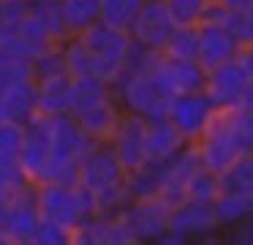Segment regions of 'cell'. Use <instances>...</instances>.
I'll use <instances>...</instances> for the list:
<instances>
[{"instance_id":"obj_1","label":"cell","mask_w":253,"mask_h":245,"mask_svg":"<svg viewBox=\"0 0 253 245\" xmlns=\"http://www.w3.org/2000/svg\"><path fill=\"white\" fill-rule=\"evenodd\" d=\"M193 147L202 158V166L218 177L229 172L242 155L253 152V114L248 103L240 109H220Z\"/></svg>"},{"instance_id":"obj_2","label":"cell","mask_w":253,"mask_h":245,"mask_svg":"<svg viewBox=\"0 0 253 245\" xmlns=\"http://www.w3.org/2000/svg\"><path fill=\"white\" fill-rule=\"evenodd\" d=\"M46 125H49V172L44 183H77L79 163L95 142L84 136L71 114L46 117Z\"/></svg>"},{"instance_id":"obj_3","label":"cell","mask_w":253,"mask_h":245,"mask_svg":"<svg viewBox=\"0 0 253 245\" xmlns=\"http://www.w3.org/2000/svg\"><path fill=\"white\" fill-rule=\"evenodd\" d=\"M36 204H39L41 221L57 223L68 232L95 218L93 199L77 183H39L36 185Z\"/></svg>"},{"instance_id":"obj_4","label":"cell","mask_w":253,"mask_h":245,"mask_svg":"<svg viewBox=\"0 0 253 245\" xmlns=\"http://www.w3.org/2000/svg\"><path fill=\"white\" fill-rule=\"evenodd\" d=\"M112 87H115V98L120 101L123 112L128 114H139L144 120H164L166 112H169L171 96L161 85L155 71L120 76Z\"/></svg>"},{"instance_id":"obj_5","label":"cell","mask_w":253,"mask_h":245,"mask_svg":"<svg viewBox=\"0 0 253 245\" xmlns=\"http://www.w3.org/2000/svg\"><path fill=\"white\" fill-rule=\"evenodd\" d=\"M77 38L87 47V52L93 54L95 74L106 82H115L117 76H120L123 65H126L128 52H131V44H133L131 33L109 27L106 22H95L93 27L79 33Z\"/></svg>"},{"instance_id":"obj_6","label":"cell","mask_w":253,"mask_h":245,"mask_svg":"<svg viewBox=\"0 0 253 245\" xmlns=\"http://www.w3.org/2000/svg\"><path fill=\"white\" fill-rule=\"evenodd\" d=\"M215 114H218V109L210 101V96L204 90H196V93H182V96L171 98L166 120L185 136L188 145H196L204 136V131L212 125Z\"/></svg>"},{"instance_id":"obj_7","label":"cell","mask_w":253,"mask_h":245,"mask_svg":"<svg viewBox=\"0 0 253 245\" xmlns=\"http://www.w3.org/2000/svg\"><path fill=\"white\" fill-rule=\"evenodd\" d=\"M128 177V172L123 169V163L117 161V155L112 152L109 145H93L90 152L82 158L77 172V185L82 191H87L90 196H98L109 188L123 185Z\"/></svg>"},{"instance_id":"obj_8","label":"cell","mask_w":253,"mask_h":245,"mask_svg":"<svg viewBox=\"0 0 253 245\" xmlns=\"http://www.w3.org/2000/svg\"><path fill=\"white\" fill-rule=\"evenodd\" d=\"M123 223L136 234L142 245L155 243L164 234L171 232V204L158 199H133L126 210L120 212Z\"/></svg>"},{"instance_id":"obj_9","label":"cell","mask_w":253,"mask_h":245,"mask_svg":"<svg viewBox=\"0 0 253 245\" xmlns=\"http://www.w3.org/2000/svg\"><path fill=\"white\" fill-rule=\"evenodd\" d=\"M204 93L210 96V101L215 103V109H240L251 101L253 87L245 79L242 68L237 65V60L220 65V68L207 71V82H204Z\"/></svg>"},{"instance_id":"obj_10","label":"cell","mask_w":253,"mask_h":245,"mask_svg":"<svg viewBox=\"0 0 253 245\" xmlns=\"http://www.w3.org/2000/svg\"><path fill=\"white\" fill-rule=\"evenodd\" d=\"M17 163L30 183L39 185L46 180V172H49V125H46V117L36 114L25 125V142Z\"/></svg>"},{"instance_id":"obj_11","label":"cell","mask_w":253,"mask_h":245,"mask_svg":"<svg viewBox=\"0 0 253 245\" xmlns=\"http://www.w3.org/2000/svg\"><path fill=\"white\" fill-rule=\"evenodd\" d=\"M109 147L126 172L144 166L147 163V120L139 117V114L126 112L115 131V136L109 139Z\"/></svg>"},{"instance_id":"obj_12","label":"cell","mask_w":253,"mask_h":245,"mask_svg":"<svg viewBox=\"0 0 253 245\" xmlns=\"http://www.w3.org/2000/svg\"><path fill=\"white\" fill-rule=\"evenodd\" d=\"M174 19H171L169 8H166L164 0H147L139 11L136 22L131 25V38L136 44L147 49H155V52H164L169 36L174 33Z\"/></svg>"},{"instance_id":"obj_13","label":"cell","mask_w":253,"mask_h":245,"mask_svg":"<svg viewBox=\"0 0 253 245\" xmlns=\"http://www.w3.org/2000/svg\"><path fill=\"white\" fill-rule=\"evenodd\" d=\"M202 169V158H199L196 147L188 145L177 158L161 166V199L169 201L171 207L188 199V185H191L193 174Z\"/></svg>"},{"instance_id":"obj_14","label":"cell","mask_w":253,"mask_h":245,"mask_svg":"<svg viewBox=\"0 0 253 245\" xmlns=\"http://www.w3.org/2000/svg\"><path fill=\"white\" fill-rule=\"evenodd\" d=\"M3 218H6V234L30 243L36 229L41 226L39 204H36V185H25L19 188L11 199L3 204Z\"/></svg>"},{"instance_id":"obj_15","label":"cell","mask_w":253,"mask_h":245,"mask_svg":"<svg viewBox=\"0 0 253 245\" xmlns=\"http://www.w3.org/2000/svg\"><path fill=\"white\" fill-rule=\"evenodd\" d=\"M218 229H220L218 212H215V204H210V201L185 199V201L171 207V232L180 234V237H185V240L199 237L202 240L204 234L218 232Z\"/></svg>"},{"instance_id":"obj_16","label":"cell","mask_w":253,"mask_h":245,"mask_svg":"<svg viewBox=\"0 0 253 245\" xmlns=\"http://www.w3.org/2000/svg\"><path fill=\"white\" fill-rule=\"evenodd\" d=\"M240 52V41L223 25H199V65L204 71L231 63Z\"/></svg>"},{"instance_id":"obj_17","label":"cell","mask_w":253,"mask_h":245,"mask_svg":"<svg viewBox=\"0 0 253 245\" xmlns=\"http://www.w3.org/2000/svg\"><path fill=\"white\" fill-rule=\"evenodd\" d=\"M123 114L126 112H123L120 101L112 96V98H106V101L95 103V106H87V109H82V112H74L71 117L77 120V125L84 131V136H87L90 142H95V145H109V139L115 136Z\"/></svg>"},{"instance_id":"obj_18","label":"cell","mask_w":253,"mask_h":245,"mask_svg":"<svg viewBox=\"0 0 253 245\" xmlns=\"http://www.w3.org/2000/svg\"><path fill=\"white\" fill-rule=\"evenodd\" d=\"M71 245H142L136 234L123 223L120 215L115 218H90L71 232Z\"/></svg>"},{"instance_id":"obj_19","label":"cell","mask_w":253,"mask_h":245,"mask_svg":"<svg viewBox=\"0 0 253 245\" xmlns=\"http://www.w3.org/2000/svg\"><path fill=\"white\" fill-rule=\"evenodd\" d=\"M161 85L169 90V96H182V93H196L204 90L207 82V71L196 63V60H171L161 54V63L155 68Z\"/></svg>"},{"instance_id":"obj_20","label":"cell","mask_w":253,"mask_h":245,"mask_svg":"<svg viewBox=\"0 0 253 245\" xmlns=\"http://www.w3.org/2000/svg\"><path fill=\"white\" fill-rule=\"evenodd\" d=\"M71 90H74V76L71 74H57L46 79H36V106L41 117H60L71 114Z\"/></svg>"},{"instance_id":"obj_21","label":"cell","mask_w":253,"mask_h":245,"mask_svg":"<svg viewBox=\"0 0 253 245\" xmlns=\"http://www.w3.org/2000/svg\"><path fill=\"white\" fill-rule=\"evenodd\" d=\"M39 114L36 106V79L0 87V120L28 125Z\"/></svg>"},{"instance_id":"obj_22","label":"cell","mask_w":253,"mask_h":245,"mask_svg":"<svg viewBox=\"0 0 253 245\" xmlns=\"http://www.w3.org/2000/svg\"><path fill=\"white\" fill-rule=\"evenodd\" d=\"M36 79L33 76V52L17 36L0 38V87L17 82Z\"/></svg>"},{"instance_id":"obj_23","label":"cell","mask_w":253,"mask_h":245,"mask_svg":"<svg viewBox=\"0 0 253 245\" xmlns=\"http://www.w3.org/2000/svg\"><path fill=\"white\" fill-rule=\"evenodd\" d=\"M188 147V139L169 120H147V163H169Z\"/></svg>"},{"instance_id":"obj_24","label":"cell","mask_w":253,"mask_h":245,"mask_svg":"<svg viewBox=\"0 0 253 245\" xmlns=\"http://www.w3.org/2000/svg\"><path fill=\"white\" fill-rule=\"evenodd\" d=\"M115 96L112 82L101 79V76H74V90H71V114L82 112L87 106L106 101Z\"/></svg>"},{"instance_id":"obj_25","label":"cell","mask_w":253,"mask_h":245,"mask_svg":"<svg viewBox=\"0 0 253 245\" xmlns=\"http://www.w3.org/2000/svg\"><path fill=\"white\" fill-rule=\"evenodd\" d=\"M68 36H79L101 22V0H60Z\"/></svg>"},{"instance_id":"obj_26","label":"cell","mask_w":253,"mask_h":245,"mask_svg":"<svg viewBox=\"0 0 253 245\" xmlns=\"http://www.w3.org/2000/svg\"><path fill=\"white\" fill-rule=\"evenodd\" d=\"M220 226H240L245 221H253V196L240 194H220L215 201Z\"/></svg>"},{"instance_id":"obj_27","label":"cell","mask_w":253,"mask_h":245,"mask_svg":"<svg viewBox=\"0 0 253 245\" xmlns=\"http://www.w3.org/2000/svg\"><path fill=\"white\" fill-rule=\"evenodd\" d=\"M30 14L46 27V33L52 36L55 44L68 41V30H66V19H63V8L60 0H30Z\"/></svg>"},{"instance_id":"obj_28","label":"cell","mask_w":253,"mask_h":245,"mask_svg":"<svg viewBox=\"0 0 253 245\" xmlns=\"http://www.w3.org/2000/svg\"><path fill=\"white\" fill-rule=\"evenodd\" d=\"M161 166L164 163H144L128 172V191L133 199H158L161 196Z\"/></svg>"},{"instance_id":"obj_29","label":"cell","mask_w":253,"mask_h":245,"mask_svg":"<svg viewBox=\"0 0 253 245\" xmlns=\"http://www.w3.org/2000/svg\"><path fill=\"white\" fill-rule=\"evenodd\" d=\"M161 54L171 60H196L199 63V25L174 27Z\"/></svg>"},{"instance_id":"obj_30","label":"cell","mask_w":253,"mask_h":245,"mask_svg":"<svg viewBox=\"0 0 253 245\" xmlns=\"http://www.w3.org/2000/svg\"><path fill=\"white\" fill-rule=\"evenodd\" d=\"M144 0H101V22L117 30H131Z\"/></svg>"},{"instance_id":"obj_31","label":"cell","mask_w":253,"mask_h":245,"mask_svg":"<svg viewBox=\"0 0 253 245\" xmlns=\"http://www.w3.org/2000/svg\"><path fill=\"white\" fill-rule=\"evenodd\" d=\"M220 191L223 194L253 196V152L242 155L229 172L220 174Z\"/></svg>"},{"instance_id":"obj_32","label":"cell","mask_w":253,"mask_h":245,"mask_svg":"<svg viewBox=\"0 0 253 245\" xmlns=\"http://www.w3.org/2000/svg\"><path fill=\"white\" fill-rule=\"evenodd\" d=\"M220 194H223L220 191V177L204 166L193 174L191 185H188V199H193V201H210V204H215Z\"/></svg>"},{"instance_id":"obj_33","label":"cell","mask_w":253,"mask_h":245,"mask_svg":"<svg viewBox=\"0 0 253 245\" xmlns=\"http://www.w3.org/2000/svg\"><path fill=\"white\" fill-rule=\"evenodd\" d=\"M25 142V125L0 120V161H17Z\"/></svg>"},{"instance_id":"obj_34","label":"cell","mask_w":253,"mask_h":245,"mask_svg":"<svg viewBox=\"0 0 253 245\" xmlns=\"http://www.w3.org/2000/svg\"><path fill=\"white\" fill-rule=\"evenodd\" d=\"M166 8H169L171 19L177 27H188V25H199L204 14V5L207 0H164Z\"/></svg>"},{"instance_id":"obj_35","label":"cell","mask_w":253,"mask_h":245,"mask_svg":"<svg viewBox=\"0 0 253 245\" xmlns=\"http://www.w3.org/2000/svg\"><path fill=\"white\" fill-rule=\"evenodd\" d=\"M57 74H68L66 57H63V44L49 47L46 52L36 54V60H33V76L36 79H46V76H57Z\"/></svg>"},{"instance_id":"obj_36","label":"cell","mask_w":253,"mask_h":245,"mask_svg":"<svg viewBox=\"0 0 253 245\" xmlns=\"http://www.w3.org/2000/svg\"><path fill=\"white\" fill-rule=\"evenodd\" d=\"M25 185H30V180L22 174L17 161H0V207L6 204L19 188H25Z\"/></svg>"},{"instance_id":"obj_37","label":"cell","mask_w":253,"mask_h":245,"mask_svg":"<svg viewBox=\"0 0 253 245\" xmlns=\"http://www.w3.org/2000/svg\"><path fill=\"white\" fill-rule=\"evenodd\" d=\"M30 245H71V232L57 226V223L41 221V226L36 229Z\"/></svg>"},{"instance_id":"obj_38","label":"cell","mask_w":253,"mask_h":245,"mask_svg":"<svg viewBox=\"0 0 253 245\" xmlns=\"http://www.w3.org/2000/svg\"><path fill=\"white\" fill-rule=\"evenodd\" d=\"M231 19H234V11H231L223 0H207L199 25H223V27H229Z\"/></svg>"},{"instance_id":"obj_39","label":"cell","mask_w":253,"mask_h":245,"mask_svg":"<svg viewBox=\"0 0 253 245\" xmlns=\"http://www.w3.org/2000/svg\"><path fill=\"white\" fill-rule=\"evenodd\" d=\"M229 27L237 36L240 47H253V11H248V14H234V19H231Z\"/></svg>"},{"instance_id":"obj_40","label":"cell","mask_w":253,"mask_h":245,"mask_svg":"<svg viewBox=\"0 0 253 245\" xmlns=\"http://www.w3.org/2000/svg\"><path fill=\"white\" fill-rule=\"evenodd\" d=\"M226 245H253V221H245L234 226V234L229 237Z\"/></svg>"},{"instance_id":"obj_41","label":"cell","mask_w":253,"mask_h":245,"mask_svg":"<svg viewBox=\"0 0 253 245\" xmlns=\"http://www.w3.org/2000/svg\"><path fill=\"white\" fill-rule=\"evenodd\" d=\"M237 65L242 68V74H245V79L251 82L253 87V47H240V52H237Z\"/></svg>"},{"instance_id":"obj_42","label":"cell","mask_w":253,"mask_h":245,"mask_svg":"<svg viewBox=\"0 0 253 245\" xmlns=\"http://www.w3.org/2000/svg\"><path fill=\"white\" fill-rule=\"evenodd\" d=\"M226 5H229L234 14H248V11H253V0H223Z\"/></svg>"},{"instance_id":"obj_43","label":"cell","mask_w":253,"mask_h":245,"mask_svg":"<svg viewBox=\"0 0 253 245\" xmlns=\"http://www.w3.org/2000/svg\"><path fill=\"white\" fill-rule=\"evenodd\" d=\"M147 245H188V240L180 237V234H174V232H169V234H164L161 240H155V243H147Z\"/></svg>"},{"instance_id":"obj_44","label":"cell","mask_w":253,"mask_h":245,"mask_svg":"<svg viewBox=\"0 0 253 245\" xmlns=\"http://www.w3.org/2000/svg\"><path fill=\"white\" fill-rule=\"evenodd\" d=\"M202 245H226V243L218 237V232H210V234H204V237H202Z\"/></svg>"},{"instance_id":"obj_45","label":"cell","mask_w":253,"mask_h":245,"mask_svg":"<svg viewBox=\"0 0 253 245\" xmlns=\"http://www.w3.org/2000/svg\"><path fill=\"white\" fill-rule=\"evenodd\" d=\"M0 245H30V243H25V240H17V237H8V234H3V237H0Z\"/></svg>"},{"instance_id":"obj_46","label":"cell","mask_w":253,"mask_h":245,"mask_svg":"<svg viewBox=\"0 0 253 245\" xmlns=\"http://www.w3.org/2000/svg\"><path fill=\"white\" fill-rule=\"evenodd\" d=\"M6 234V218H3V207H0V237Z\"/></svg>"},{"instance_id":"obj_47","label":"cell","mask_w":253,"mask_h":245,"mask_svg":"<svg viewBox=\"0 0 253 245\" xmlns=\"http://www.w3.org/2000/svg\"><path fill=\"white\" fill-rule=\"evenodd\" d=\"M248 109H251V114H253V96H251V101H248Z\"/></svg>"},{"instance_id":"obj_48","label":"cell","mask_w":253,"mask_h":245,"mask_svg":"<svg viewBox=\"0 0 253 245\" xmlns=\"http://www.w3.org/2000/svg\"><path fill=\"white\" fill-rule=\"evenodd\" d=\"M144 3H147V0H144Z\"/></svg>"}]
</instances>
